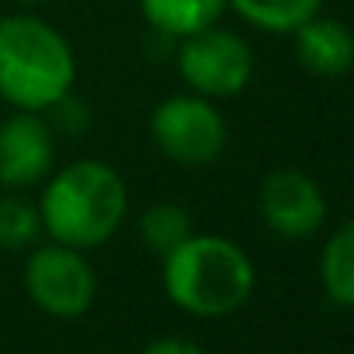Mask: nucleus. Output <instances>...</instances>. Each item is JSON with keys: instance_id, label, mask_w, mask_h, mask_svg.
Returning a JSON list of instances; mask_svg holds the SVG:
<instances>
[{"instance_id": "16", "label": "nucleus", "mask_w": 354, "mask_h": 354, "mask_svg": "<svg viewBox=\"0 0 354 354\" xmlns=\"http://www.w3.org/2000/svg\"><path fill=\"white\" fill-rule=\"evenodd\" d=\"M17 3H41V0H17Z\"/></svg>"}, {"instance_id": "13", "label": "nucleus", "mask_w": 354, "mask_h": 354, "mask_svg": "<svg viewBox=\"0 0 354 354\" xmlns=\"http://www.w3.org/2000/svg\"><path fill=\"white\" fill-rule=\"evenodd\" d=\"M138 231H141L145 248H151L158 254H169L176 244H183L193 234V221H189L186 207H179V203H151L141 214Z\"/></svg>"}, {"instance_id": "5", "label": "nucleus", "mask_w": 354, "mask_h": 354, "mask_svg": "<svg viewBox=\"0 0 354 354\" xmlns=\"http://www.w3.org/2000/svg\"><path fill=\"white\" fill-rule=\"evenodd\" d=\"M251 73L254 55L237 31L210 24L179 38V76L207 100L237 97L251 83Z\"/></svg>"}, {"instance_id": "10", "label": "nucleus", "mask_w": 354, "mask_h": 354, "mask_svg": "<svg viewBox=\"0 0 354 354\" xmlns=\"http://www.w3.org/2000/svg\"><path fill=\"white\" fill-rule=\"evenodd\" d=\"M145 21L165 38H186L210 28L227 10V0H138Z\"/></svg>"}, {"instance_id": "3", "label": "nucleus", "mask_w": 354, "mask_h": 354, "mask_svg": "<svg viewBox=\"0 0 354 354\" xmlns=\"http://www.w3.org/2000/svg\"><path fill=\"white\" fill-rule=\"evenodd\" d=\"M38 214L52 241L86 251L118 234L127 217V186L118 169L83 158L45 183Z\"/></svg>"}, {"instance_id": "8", "label": "nucleus", "mask_w": 354, "mask_h": 354, "mask_svg": "<svg viewBox=\"0 0 354 354\" xmlns=\"http://www.w3.org/2000/svg\"><path fill=\"white\" fill-rule=\"evenodd\" d=\"M55 162L52 127L35 111H14L0 120V186L28 189L48 179Z\"/></svg>"}, {"instance_id": "14", "label": "nucleus", "mask_w": 354, "mask_h": 354, "mask_svg": "<svg viewBox=\"0 0 354 354\" xmlns=\"http://www.w3.org/2000/svg\"><path fill=\"white\" fill-rule=\"evenodd\" d=\"M41 234V214L24 196H0V248L21 251L31 248Z\"/></svg>"}, {"instance_id": "12", "label": "nucleus", "mask_w": 354, "mask_h": 354, "mask_svg": "<svg viewBox=\"0 0 354 354\" xmlns=\"http://www.w3.org/2000/svg\"><path fill=\"white\" fill-rule=\"evenodd\" d=\"M227 7L261 31L292 35L303 21L320 14L324 0H227Z\"/></svg>"}, {"instance_id": "11", "label": "nucleus", "mask_w": 354, "mask_h": 354, "mask_svg": "<svg viewBox=\"0 0 354 354\" xmlns=\"http://www.w3.org/2000/svg\"><path fill=\"white\" fill-rule=\"evenodd\" d=\"M320 282L337 306L354 310V217L327 237L320 254Z\"/></svg>"}, {"instance_id": "7", "label": "nucleus", "mask_w": 354, "mask_h": 354, "mask_svg": "<svg viewBox=\"0 0 354 354\" xmlns=\"http://www.w3.org/2000/svg\"><path fill=\"white\" fill-rule=\"evenodd\" d=\"M258 210L272 234L286 241H306L327 221V196L313 176L299 169H279L261 183Z\"/></svg>"}, {"instance_id": "9", "label": "nucleus", "mask_w": 354, "mask_h": 354, "mask_svg": "<svg viewBox=\"0 0 354 354\" xmlns=\"http://www.w3.org/2000/svg\"><path fill=\"white\" fill-rule=\"evenodd\" d=\"M292 35H296V59L306 73L320 80H337L354 69V31L344 21L313 14Z\"/></svg>"}, {"instance_id": "6", "label": "nucleus", "mask_w": 354, "mask_h": 354, "mask_svg": "<svg viewBox=\"0 0 354 354\" xmlns=\"http://www.w3.org/2000/svg\"><path fill=\"white\" fill-rule=\"evenodd\" d=\"M24 289L41 313L55 320H76L97 299V272L80 248L52 241L28 258Z\"/></svg>"}, {"instance_id": "1", "label": "nucleus", "mask_w": 354, "mask_h": 354, "mask_svg": "<svg viewBox=\"0 0 354 354\" xmlns=\"http://www.w3.org/2000/svg\"><path fill=\"white\" fill-rule=\"evenodd\" d=\"M162 258L165 296L189 317H231L254 292L248 251L224 234H189Z\"/></svg>"}, {"instance_id": "4", "label": "nucleus", "mask_w": 354, "mask_h": 354, "mask_svg": "<svg viewBox=\"0 0 354 354\" xmlns=\"http://www.w3.org/2000/svg\"><path fill=\"white\" fill-rule=\"evenodd\" d=\"M151 141L155 148L176 162V165H210L221 158L227 145V124L224 114L214 107V100L200 93H176L165 97L151 111Z\"/></svg>"}, {"instance_id": "2", "label": "nucleus", "mask_w": 354, "mask_h": 354, "mask_svg": "<svg viewBox=\"0 0 354 354\" xmlns=\"http://www.w3.org/2000/svg\"><path fill=\"white\" fill-rule=\"evenodd\" d=\"M76 83V55L59 28L35 14L0 17V97L14 111H48Z\"/></svg>"}, {"instance_id": "15", "label": "nucleus", "mask_w": 354, "mask_h": 354, "mask_svg": "<svg viewBox=\"0 0 354 354\" xmlns=\"http://www.w3.org/2000/svg\"><path fill=\"white\" fill-rule=\"evenodd\" d=\"M141 354H207V351L196 341H189V337H158Z\"/></svg>"}]
</instances>
